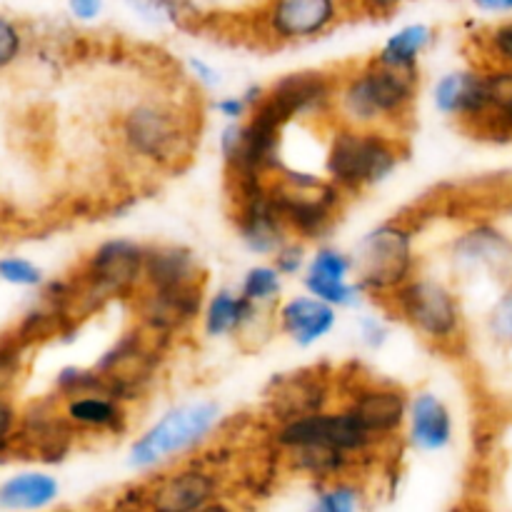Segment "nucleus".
Masks as SVG:
<instances>
[{"label":"nucleus","instance_id":"obj_14","mask_svg":"<svg viewBox=\"0 0 512 512\" xmlns=\"http://www.w3.org/2000/svg\"><path fill=\"white\" fill-rule=\"evenodd\" d=\"M450 255L455 268L463 273L495 275V278L512 275V240L490 225H478L458 235Z\"/></svg>","mask_w":512,"mask_h":512},{"label":"nucleus","instance_id":"obj_29","mask_svg":"<svg viewBox=\"0 0 512 512\" xmlns=\"http://www.w3.org/2000/svg\"><path fill=\"white\" fill-rule=\"evenodd\" d=\"M130 13L153 25H183L190 15L188 0H125Z\"/></svg>","mask_w":512,"mask_h":512},{"label":"nucleus","instance_id":"obj_34","mask_svg":"<svg viewBox=\"0 0 512 512\" xmlns=\"http://www.w3.org/2000/svg\"><path fill=\"white\" fill-rule=\"evenodd\" d=\"M275 268L283 275H298L300 270H305L308 260H305V245L303 240H288L285 245H280L278 253L273 255Z\"/></svg>","mask_w":512,"mask_h":512},{"label":"nucleus","instance_id":"obj_33","mask_svg":"<svg viewBox=\"0 0 512 512\" xmlns=\"http://www.w3.org/2000/svg\"><path fill=\"white\" fill-rule=\"evenodd\" d=\"M23 53V30L18 23L0 15V70L10 68Z\"/></svg>","mask_w":512,"mask_h":512},{"label":"nucleus","instance_id":"obj_19","mask_svg":"<svg viewBox=\"0 0 512 512\" xmlns=\"http://www.w3.org/2000/svg\"><path fill=\"white\" fill-rule=\"evenodd\" d=\"M203 278V268H200L198 258H195L188 248H178V245L148 248V255H145L143 288H190V285H203Z\"/></svg>","mask_w":512,"mask_h":512},{"label":"nucleus","instance_id":"obj_26","mask_svg":"<svg viewBox=\"0 0 512 512\" xmlns=\"http://www.w3.org/2000/svg\"><path fill=\"white\" fill-rule=\"evenodd\" d=\"M303 285L310 295L320 298L333 308H355L363 298L365 290L358 280H338V278H318V275H303Z\"/></svg>","mask_w":512,"mask_h":512},{"label":"nucleus","instance_id":"obj_9","mask_svg":"<svg viewBox=\"0 0 512 512\" xmlns=\"http://www.w3.org/2000/svg\"><path fill=\"white\" fill-rule=\"evenodd\" d=\"M350 8V0H268L260 25L278 43H303L328 33Z\"/></svg>","mask_w":512,"mask_h":512},{"label":"nucleus","instance_id":"obj_38","mask_svg":"<svg viewBox=\"0 0 512 512\" xmlns=\"http://www.w3.org/2000/svg\"><path fill=\"white\" fill-rule=\"evenodd\" d=\"M20 370L18 345H0V390L8 388Z\"/></svg>","mask_w":512,"mask_h":512},{"label":"nucleus","instance_id":"obj_2","mask_svg":"<svg viewBox=\"0 0 512 512\" xmlns=\"http://www.w3.org/2000/svg\"><path fill=\"white\" fill-rule=\"evenodd\" d=\"M400 160L403 145L395 130L338 123L325 148V178L333 180L345 195L363 193L388 180Z\"/></svg>","mask_w":512,"mask_h":512},{"label":"nucleus","instance_id":"obj_31","mask_svg":"<svg viewBox=\"0 0 512 512\" xmlns=\"http://www.w3.org/2000/svg\"><path fill=\"white\" fill-rule=\"evenodd\" d=\"M265 95V88H260V85H250L248 90H243V93L238 95H225V98L215 100V113L220 115V118H225L230 123V120H245L250 113H253L255 105L263 100Z\"/></svg>","mask_w":512,"mask_h":512},{"label":"nucleus","instance_id":"obj_41","mask_svg":"<svg viewBox=\"0 0 512 512\" xmlns=\"http://www.w3.org/2000/svg\"><path fill=\"white\" fill-rule=\"evenodd\" d=\"M480 13L488 15H512V0H473Z\"/></svg>","mask_w":512,"mask_h":512},{"label":"nucleus","instance_id":"obj_25","mask_svg":"<svg viewBox=\"0 0 512 512\" xmlns=\"http://www.w3.org/2000/svg\"><path fill=\"white\" fill-rule=\"evenodd\" d=\"M365 493L355 480L338 478L320 483L315 490V503L313 508L320 512H355L363 508Z\"/></svg>","mask_w":512,"mask_h":512},{"label":"nucleus","instance_id":"obj_8","mask_svg":"<svg viewBox=\"0 0 512 512\" xmlns=\"http://www.w3.org/2000/svg\"><path fill=\"white\" fill-rule=\"evenodd\" d=\"M273 440L283 453L300 448H328L353 455L358 460L368 458L375 448L383 445L360 425V420L348 408L338 413H330L325 408L318 413L285 420V423H278Z\"/></svg>","mask_w":512,"mask_h":512},{"label":"nucleus","instance_id":"obj_30","mask_svg":"<svg viewBox=\"0 0 512 512\" xmlns=\"http://www.w3.org/2000/svg\"><path fill=\"white\" fill-rule=\"evenodd\" d=\"M485 328H488L490 338H493L495 343L512 348V283L500 293V298L495 300V305L490 308Z\"/></svg>","mask_w":512,"mask_h":512},{"label":"nucleus","instance_id":"obj_5","mask_svg":"<svg viewBox=\"0 0 512 512\" xmlns=\"http://www.w3.org/2000/svg\"><path fill=\"white\" fill-rule=\"evenodd\" d=\"M355 278L365 293L388 300L415 278V230L405 220H388L370 230L353 253Z\"/></svg>","mask_w":512,"mask_h":512},{"label":"nucleus","instance_id":"obj_22","mask_svg":"<svg viewBox=\"0 0 512 512\" xmlns=\"http://www.w3.org/2000/svg\"><path fill=\"white\" fill-rule=\"evenodd\" d=\"M260 305L250 303L243 293L230 288H220L210 295L203 305V330L210 338H225V335L248 333L250 325L258 323Z\"/></svg>","mask_w":512,"mask_h":512},{"label":"nucleus","instance_id":"obj_40","mask_svg":"<svg viewBox=\"0 0 512 512\" xmlns=\"http://www.w3.org/2000/svg\"><path fill=\"white\" fill-rule=\"evenodd\" d=\"M405 3H410V0H350L353 10H360L365 15H393Z\"/></svg>","mask_w":512,"mask_h":512},{"label":"nucleus","instance_id":"obj_23","mask_svg":"<svg viewBox=\"0 0 512 512\" xmlns=\"http://www.w3.org/2000/svg\"><path fill=\"white\" fill-rule=\"evenodd\" d=\"M435 28L428 23H408L403 28L395 30L388 40L383 43V48L378 50L375 60L388 68L398 70H418L420 58L430 50V45L435 43Z\"/></svg>","mask_w":512,"mask_h":512},{"label":"nucleus","instance_id":"obj_28","mask_svg":"<svg viewBox=\"0 0 512 512\" xmlns=\"http://www.w3.org/2000/svg\"><path fill=\"white\" fill-rule=\"evenodd\" d=\"M478 45L488 68H512V18L483 30L478 35Z\"/></svg>","mask_w":512,"mask_h":512},{"label":"nucleus","instance_id":"obj_27","mask_svg":"<svg viewBox=\"0 0 512 512\" xmlns=\"http://www.w3.org/2000/svg\"><path fill=\"white\" fill-rule=\"evenodd\" d=\"M280 290H283V273L275 268V263L255 265L245 273L243 283H240V293L260 308L273 305L280 298Z\"/></svg>","mask_w":512,"mask_h":512},{"label":"nucleus","instance_id":"obj_32","mask_svg":"<svg viewBox=\"0 0 512 512\" xmlns=\"http://www.w3.org/2000/svg\"><path fill=\"white\" fill-rule=\"evenodd\" d=\"M0 278L20 288H38L43 285L45 275L35 263L25 258H3L0 260Z\"/></svg>","mask_w":512,"mask_h":512},{"label":"nucleus","instance_id":"obj_12","mask_svg":"<svg viewBox=\"0 0 512 512\" xmlns=\"http://www.w3.org/2000/svg\"><path fill=\"white\" fill-rule=\"evenodd\" d=\"M408 405L410 400L405 393L393 385L363 383L350 390V398L345 408L360 420L365 430L380 443L398 438L400 430L408 425Z\"/></svg>","mask_w":512,"mask_h":512},{"label":"nucleus","instance_id":"obj_10","mask_svg":"<svg viewBox=\"0 0 512 512\" xmlns=\"http://www.w3.org/2000/svg\"><path fill=\"white\" fill-rule=\"evenodd\" d=\"M338 78L323 70H300L280 78L270 90H265L263 103L278 115L283 123H295L300 118H318L333 113Z\"/></svg>","mask_w":512,"mask_h":512},{"label":"nucleus","instance_id":"obj_37","mask_svg":"<svg viewBox=\"0 0 512 512\" xmlns=\"http://www.w3.org/2000/svg\"><path fill=\"white\" fill-rule=\"evenodd\" d=\"M18 415H15V408L8 403V400L0 395V453L10 448L15 443V435H18Z\"/></svg>","mask_w":512,"mask_h":512},{"label":"nucleus","instance_id":"obj_35","mask_svg":"<svg viewBox=\"0 0 512 512\" xmlns=\"http://www.w3.org/2000/svg\"><path fill=\"white\" fill-rule=\"evenodd\" d=\"M358 333L363 345H368L370 350H380L385 345V340H388L390 330L383 323V318H378V315H365V318H360Z\"/></svg>","mask_w":512,"mask_h":512},{"label":"nucleus","instance_id":"obj_6","mask_svg":"<svg viewBox=\"0 0 512 512\" xmlns=\"http://www.w3.org/2000/svg\"><path fill=\"white\" fill-rule=\"evenodd\" d=\"M400 320L435 348H458L465 335L458 295L443 280L415 275L388 298Z\"/></svg>","mask_w":512,"mask_h":512},{"label":"nucleus","instance_id":"obj_36","mask_svg":"<svg viewBox=\"0 0 512 512\" xmlns=\"http://www.w3.org/2000/svg\"><path fill=\"white\" fill-rule=\"evenodd\" d=\"M188 73L193 75L195 83L203 85L205 90H215L223 85V73L203 58H188Z\"/></svg>","mask_w":512,"mask_h":512},{"label":"nucleus","instance_id":"obj_39","mask_svg":"<svg viewBox=\"0 0 512 512\" xmlns=\"http://www.w3.org/2000/svg\"><path fill=\"white\" fill-rule=\"evenodd\" d=\"M108 0H68V13L78 23H95L105 13Z\"/></svg>","mask_w":512,"mask_h":512},{"label":"nucleus","instance_id":"obj_4","mask_svg":"<svg viewBox=\"0 0 512 512\" xmlns=\"http://www.w3.org/2000/svg\"><path fill=\"white\" fill-rule=\"evenodd\" d=\"M220 423V405L213 400H193L168 410L133 443L128 465L133 470H153L175 458L198 450Z\"/></svg>","mask_w":512,"mask_h":512},{"label":"nucleus","instance_id":"obj_11","mask_svg":"<svg viewBox=\"0 0 512 512\" xmlns=\"http://www.w3.org/2000/svg\"><path fill=\"white\" fill-rule=\"evenodd\" d=\"M220 480L213 470L180 468L145 490V505L163 512H193L218 505Z\"/></svg>","mask_w":512,"mask_h":512},{"label":"nucleus","instance_id":"obj_15","mask_svg":"<svg viewBox=\"0 0 512 512\" xmlns=\"http://www.w3.org/2000/svg\"><path fill=\"white\" fill-rule=\"evenodd\" d=\"M433 103L438 113L458 120L463 128H470L488 108V83L485 70L463 68L450 70L435 83Z\"/></svg>","mask_w":512,"mask_h":512},{"label":"nucleus","instance_id":"obj_21","mask_svg":"<svg viewBox=\"0 0 512 512\" xmlns=\"http://www.w3.org/2000/svg\"><path fill=\"white\" fill-rule=\"evenodd\" d=\"M488 108L470 125V133L495 143L512 140V68H485Z\"/></svg>","mask_w":512,"mask_h":512},{"label":"nucleus","instance_id":"obj_1","mask_svg":"<svg viewBox=\"0 0 512 512\" xmlns=\"http://www.w3.org/2000/svg\"><path fill=\"white\" fill-rule=\"evenodd\" d=\"M418 98V70H398L370 60L365 68L338 78L333 113L338 123L398 133Z\"/></svg>","mask_w":512,"mask_h":512},{"label":"nucleus","instance_id":"obj_18","mask_svg":"<svg viewBox=\"0 0 512 512\" xmlns=\"http://www.w3.org/2000/svg\"><path fill=\"white\" fill-rule=\"evenodd\" d=\"M453 413L435 393L415 395L408 405V440L420 453H440L453 443Z\"/></svg>","mask_w":512,"mask_h":512},{"label":"nucleus","instance_id":"obj_24","mask_svg":"<svg viewBox=\"0 0 512 512\" xmlns=\"http://www.w3.org/2000/svg\"><path fill=\"white\" fill-rule=\"evenodd\" d=\"M60 495V485L48 473H20L0 485V508L38 510L48 508Z\"/></svg>","mask_w":512,"mask_h":512},{"label":"nucleus","instance_id":"obj_3","mask_svg":"<svg viewBox=\"0 0 512 512\" xmlns=\"http://www.w3.org/2000/svg\"><path fill=\"white\" fill-rule=\"evenodd\" d=\"M193 120L188 110L163 98H148L135 103L120 120L123 148L135 160L173 168L193 150Z\"/></svg>","mask_w":512,"mask_h":512},{"label":"nucleus","instance_id":"obj_16","mask_svg":"<svg viewBox=\"0 0 512 512\" xmlns=\"http://www.w3.org/2000/svg\"><path fill=\"white\" fill-rule=\"evenodd\" d=\"M333 385L323 370H298L295 375L278 380V388L270 393V413L278 423L318 413L328 408Z\"/></svg>","mask_w":512,"mask_h":512},{"label":"nucleus","instance_id":"obj_17","mask_svg":"<svg viewBox=\"0 0 512 512\" xmlns=\"http://www.w3.org/2000/svg\"><path fill=\"white\" fill-rule=\"evenodd\" d=\"M338 325V308L315 295H295L278 308V328L300 348L320 343Z\"/></svg>","mask_w":512,"mask_h":512},{"label":"nucleus","instance_id":"obj_13","mask_svg":"<svg viewBox=\"0 0 512 512\" xmlns=\"http://www.w3.org/2000/svg\"><path fill=\"white\" fill-rule=\"evenodd\" d=\"M138 293V315L145 333L168 338L203 315V285L175 290L140 288Z\"/></svg>","mask_w":512,"mask_h":512},{"label":"nucleus","instance_id":"obj_20","mask_svg":"<svg viewBox=\"0 0 512 512\" xmlns=\"http://www.w3.org/2000/svg\"><path fill=\"white\" fill-rule=\"evenodd\" d=\"M63 415L75 430H95V433L120 435L128 428V410L125 403L115 395L103 393H80L65 398Z\"/></svg>","mask_w":512,"mask_h":512},{"label":"nucleus","instance_id":"obj_7","mask_svg":"<svg viewBox=\"0 0 512 512\" xmlns=\"http://www.w3.org/2000/svg\"><path fill=\"white\" fill-rule=\"evenodd\" d=\"M145 255L148 248L133 240L115 238L100 243L85 260L78 285L68 290L65 305L80 300L88 308H95L110 298L138 295L145 278Z\"/></svg>","mask_w":512,"mask_h":512}]
</instances>
